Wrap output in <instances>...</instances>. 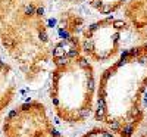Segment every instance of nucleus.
<instances>
[{
    "instance_id": "1",
    "label": "nucleus",
    "mask_w": 147,
    "mask_h": 137,
    "mask_svg": "<svg viewBox=\"0 0 147 137\" xmlns=\"http://www.w3.org/2000/svg\"><path fill=\"white\" fill-rule=\"evenodd\" d=\"M147 43L121 52L100 77L96 89L94 119L118 137H132L146 119Z\"/></svg>"
},
{
    "instance_id": "2",
    "label": "nucleus",
    "mask_w": 147,
    "mask_h": 137,
    "mask_svg": "<svg viewBox=\"0 0 147 137\" xmlns=\"http://www.w3.org/2000/svg\"><path fill=\"white\" fill-rule=\"evenodd\" d=\"M49 0H0V44L27 83H38L50 64L53 40L46 21Z\"/></svg>"
},
{
    "instance_id": "3",
    "label": "nucleus",
    "mask_w": 147,
    "mask_h": 137,
    "mask_svg": "<svg viewBox=\"0 0 147 137\" xmlns=\"http://www.w3.org/2000/svg\"><path fill=\"white\" fill-rule=\"evenodd\" d=\"M49 96L56 117L71 125L84 124L94 111L96 75L80 37L62 35L53 44Z\"/></svg>"
},
{
    "instance_id": "4",
    "label": "nucleus",
    "mask_w": 147,
    "mask_h": 137,
    "mask_svg": "<svg viewBox=\"0 0 147 137\" xmlns=\"http://www.w3.org/2000/svg\"><path fill=\"white\" fill-rule=\"evenodd\" d=\"M129 30L125 19L106 16L82 30L80 39L81 49L88 60L106 64L121 55Z\"/></svg>"
},
{
    "instance_id": "5",
    "label": "nucleus",
    "mask_w": 147,
    "mask_h": 137,
    "mask_svg": "<svg viewBox=\"0 0 147 137\" xmlns=\"http://www.w3.org/2000/svg\"><path fill=\"white\" fill-rule=\"evenodd\" d=\"M3 137H65L47 114L44 103L30 100L6 115L2 125Z\"/></svg>"
},
{
    "instance_id": "6",
    "label": "nucleus",
    "mask_w": 147,
    "mask_h": 137,
    "mask_svg": "<svg viewBox=\"0 0 147 137\" xmlns=\"http://www.w3.org/2000/svg\"><path fill=\"white\" fill-rule=\"evenodd\" d=\"M124 16L138 40L147 43V0H128Z\"/></svg>"
},
{
    "instance_id": "7",
    "label": "nucleus",
    "mask_w": 147,
    "mask_h": 137,
    "mask_svg": "<svg viewBox=\"0 0 147 137\" xmlns=\"http://www.w3.org/2000/svg\"><path fill=\"white\" fill-rule=\"evenodd\" d=\"M16 96V80L12 66L0 56V121Z\"/></svg>"
},
{
    "instance_id": "8",
    "label": "nucleus",
    "mask_w": 147,
    "mask_h": 137,
    "mask_svg": "<svg viewBox=\"0 0 147 137\" xmlns=\"http://www.w3.org/2000/svg\"><path fill=\"white\" fill-rule=\"evenodd\" d=\"M59 25L63 31V35L69 37H80L78 34L82 33L85 25V18L77 9L68 7L59 14Z\"/></svg>"
},
{
    "instance_id": "9",
    "label": "nucleus",
    "mask_w": 147,
    "mask_h": 137,
    "mask_svg": "<svg viewBox=\"0 0 147 137\" xmlns=\"http://www.w3.org/2000/svg\"><path fill=\"white\" fill-rule=\"evenodd\" d=\"M128 0H88L90 6L102 15H112L118 12Z\"/></svg>"
},
{
    "instance_id": "10",
    "label": "nucleus",
    "mask_w": 147,
    "mask_h": 137,
    "mask_svg": "<svg viewBox=\"0 0 147 137\" xmlns=\"http://www.w3.org/2000/svg\"><path fill=\"white\" fill-rule=\"evenodd\" d=\"M81 137H118V136L113 134L110 130H107L106 127H94L87 133H84Z\"/></svg>"
},
{
    "instance_id": "11",
    "label": "nucleus",
    "mask_w": 147,
    "mask_h": 137,
    "mask_svg": "<svg viewBox=\"0 0 147 137\" xmlns=\"http://www.w3.org/2000/svg\"><path fill=\"white\" fill-rule=\"evenodd\" d=\"M137 133H138V134H137V137H147V122L143 125V128H141V130H138Z\"/></svg>"
}]
</instances>
